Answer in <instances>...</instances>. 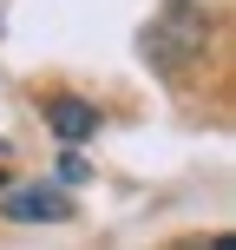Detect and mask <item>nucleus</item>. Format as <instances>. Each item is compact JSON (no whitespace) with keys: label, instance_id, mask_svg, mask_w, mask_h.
I'll list each match as a JSON object with an SVG mask.
<instances>
[{"label":"nucleus","instance_id":"nucleus-3","mask_svg":"<svg viewBox=\"0 0 236 250\" xmlns=\"http://www.w3.org/2000/svg\"><path fill=\"white\" fill-rule=\"evenodd\" d=\"M79 178H86V158H79V151H66V158H59V185H79Z\"/></svg>","mask_w":236,"mask_h":250},{"label":"nucleus","instance_id":"nucleus-1","mask_svg":"<svg viewBox=\"0 0 236 250\" xmlns=\"http://www.w3.org/2000/svg\"><path fill=\"white\" fill-rule=\"evenodd\" d=\"M7 217L13 224H59V217H73V198L53 191V185H20L7 198Z\"/></svg>","mask_w":236,"mask_h":250},{"label":"nucleus","instance_id":"nucleus-2","mask_svg":"<svg viewBox=\"0 0 236 250\" xmlns=\"http://www.w3.org/2000/svg\"><path fill=\"white\" fill-rule=\"evenodd\" d=\"M46 119H53V132L73 138V145H79L86 132H99V112H92L86 99H53V105H46Z\"/></svg>","mask_w":236,"mask_h":250}]
</instances>
